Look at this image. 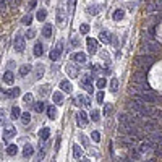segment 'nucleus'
Returning <instances> with one entry per match:
<instances>
[{
  "label": "nucleus",
  "mask_w": 162,
  "mask_h": 162,
  "mask_svg": "<svg viewBox=\"0 0 162 162\" xmlns=\"http://www.w3.org/2000/svg\"><path fill=\"white\" fill-rule=\"evenodd\" d=\"M44 72H46V66L42 65V63H37L36 65V70H34V76H36V80L44 76Z\"/></svg>",
  "instance_id": "dca6fc26"
},
{
  "label": "nucleus",
  "mask_w": 162,
  "mask_h": 162,
  "mask_svg": "<svg viewBox=\"0 0 162 162\" xmlns=\"http://www.w3.org/2000/svg\"><path fill=\"white\" fill-rule=\"evenodd\" d=\"M141 99H143V102H146V104H156V102L159 101V96H157V93L149 89V91L141 94Z\"/></svg>",
  "instance_id": "7ed1b4c3"
},
{
  "label": "nucleus",
  "mask_w": 162,
  "mask_h": 162,
  "mask_svg": "<svg viewBox=\"0 0 162 162\" xmlns=\"http://www.w3.org/2000/svg\"><path fill=\"white\" fill-rule=\"evenodd\" d=\"M105 84H107V81H105L104 80V78H99V80H97V83H96V86H97V88H105Z\"/></svg>",
  "instance_id": "c03bdc74"
},
{
  "label": "nucleus",
  "mask_w": 162,
  "mask_h": 162,
  "mask_svg": "<svg viewBox=\"0 0 162 162\" xmlns=\"http://www.w3.org/2000/svg\"><path fill=\"white\" fill-rule=\"evenodd\" d=\"M81 86L88 91V93H94V88H93V84H91V76L83 78V80H81Z\"/></svg>",
  "instance_id": "9d476101"
},
{
  "label": "nucleus",
  "mask_w": 162,
  "mask_h": 162,
  "mask_svg": "<svg viewBox=\"0 0 162 162\" xmlns=\"http://www.w3.org/2000/svg\"><path fill=\"white\" fill-rule=\"evenodd\" d=\"M78 162H89V159H86V157H83V159H80Z\"/></svg>",
  "instance_id": "e2e57ef3"
},
{
  "label": "nucleus",
  "mask_w": 162,
  "mask_h": 162,
  "mask_svg": "<svg viewBox=\"0 0 162 162\" xmlns=\"http://www.w3.org/2000/svg\"><path fill=\"white\" fill-rule=\"evenodd\" d=\"M80 33H81V34H88V33H89V25L83 23V25L80 26Z\"/></svg>",
  "instance_id": "a19ab883"
},
{
  "label": "nucleus",
  "mask_w": 162,
  "mask_h": 162,
  "mask_svg": "<svg viewBox=\"0 0 162 162\" xmlns=\"http://www.w3.org/2000/svg\"><path fill=\"white\" fill-rule=\"evenodd\" d=\"M112 110H113V105H112V104H105V105H104V110H102V112H104V115H105V117H109V115H112Z\"/></svg>",
  "instance_id": "f704fd0d"
},
{
  "label": "nucleus",
  "mask_w": 162,
  "mask_h": 162,
  "mask_svg": "<svg viewBox=\"0 0 162 162\" xmlns=\"http://www.w3.org/2000/svg\"><path fill=\"white\" fill-rule=\"evenodd\" d=\"M123 16H125V11L123 10H115V11H113V19H115V21L123 19Z\"/></svg>",
  "instance_id": "473e14b6"
},
{
  "label": "nucleus",
  "mask_w": 162,
  "mask_h": 162,
  "mask_svg": "<svg viewBox=\"0 0 162 162\" xmlns=\"http://www.w3.org/2000/svg\"><path fill=\"white\" fill-rule=\"evenodd\" d=\"M60 88H62L63 93H68V94H72V91H73V86H72V83H70L68 80L60 81Z\"/></svg>",
  "instance_id": "2eb2a0df"
},
{
  "label": "nucleus",
  "mask_w": 162,
  "mask_h": 162,
  "mask_svg": "<svg viewBox=\"0 0 162 162\" xmlns=\"http://www.w3.org/2000/svg\"><path fill=\"white\" fill-rule=\"evenodd\" d=\"M42 54H44V46H42V42H36V46H34V57H41Z\"/></svg>",
  "instance_id": "412c9836"
},
{
  "label": "nucleus",
  "mask_w": 162,
  "mask_h": 162,
  "mask_svg": "<svg viewBox=\"0 0 162 162\" xmlns=\"http://www.w3.org/2000/svg\"><path fill=\"white\" fill-rule=\"evenodd\" d=\"M148 162H156V159H149Z\"/></svg>",
  "instance_id": "0e129e2a"
},
{
  "label": "nucleus",
  "mask_w": 162,
  "mask_h": 162,
  "mask_svg": "<svg viewBox=\"0 0 162 162\" xmlns=\"http://www.w3.org/2000/svg\"><path fill=\"white\" fill-rule=\"evenodd\" d=\"M7 0H0V10H2V13H5L7 11Z\"/></svg>",
  "instance_id": "09e8293b"
},
{
  "label": "nucleus",
  "mask_w": 162,
  "mask_h": 162,
  "mask_svg": "<svg viewBox=\"0 0 162 162\" xmlns=\"http://www.w3.org/2000/svg\"><path fill=\"white\" fill-rule=\"evenodd\" d=\"M78 123H80V126L88 125V113H86L84 110H80V112H78Z\"/></svg>",
  "instance_id": "f8f14e48"
},
{
  "label": "nucleus",
  "mask_w": 162,
  "mask_h": 162,
  "mask_svg": "<svg viewBox=\"0 0 162 162\" xmlns=\"http://www.w3.org/2000/svg\"><path fill=\"white\" fill-rule=\"evenodd\" d=\"M29 72H31V65H21V66H19V72H18V75H19L21 78H25Z\"/></svg>",
  "instance_id": "b1692460"
},
{
  "label": "nucleus",
  "mask_w": 162,
  "mask_h": 162,
  "mask_svg": "<svg viewBox=\"0 0 162 162\" xmlns=\"http://www.w3.org/2000/svg\"><path fill=\"white\" fill-rule=\"evenodd\" d=\"M33 154H34L33 146H31V144H26V146H25V149H23V156H25V157H31Z\"/></svg>",
  "instance_id": "bb28decb"
},
{
  "label": "nucleus",
  "mask_w": 162,
  "mask_h": 162,
  "mask_svg": "<svg viewBox=\"0 0 162 162\" xmlns=\"http://www.w3.org/2000/svg\"><path fill=\"white\" fill-rule=\"evenodd\" d=\"M7 3H10V5H16V0H7Z\"/></svg>",
  "instance_id": "13d9d810"
},
{
  "label": "nucleus",
  "mask_w": 162,
  "mask_h": 162,
  "mask_svg": "<svg viewBox=\"0 0 162 162\" xmlns=\"http://www.w3.org/2000/svg\"><path fill=\"white\" fill-rule=\"evenodd\" d=\"M144 41H146V46L143 47V50L146 52V55L148 54H157L161 50V44L157 41H154V39H151V37H144L143 42Z\"/></svg>",
  "instance_id": "f03ea898"
},
{
  "label": "nucleus",
  "mask_w": 162,
  "mask_h": 162,
  "mask_svg": "<svg viewBox=\"0 0 162 162\" xmlns=\"http://www.w3.org/2000/svg\"><path fill=\"white\" fill-rule=\"evenodd\" d=\"M49 93H50V86L49 84H42V86H39V88H37V94L41 97H46Z\"/></svg>",
  "instance_id": "a211bd4d"
},
{
  "label": "nucleus",
  "mask_w": 162,
  "mask_h": 162,
  "mask_svg": "<svg viewBox=\"0 0 162 162\" xmlns=\"http://www.w3.org/2000/svg\"><path fill=\"white\" fill-rule=\"evenodd\" d=\"M44 109H46V104H44V101H39L37 104H36V110H37V112H42Z\"/></svg>",
  "instance_id": "49530a36"
},
{
  "label": "nucleus",
  "mask_w": 162,
  "mask_h": 162,
  "mask_svg": "<svg viewBox=\"0 0 162 162\" xmlns=\"http://www.w3.org/2000/svg\"><path fill=\"white\" fill-rule=\"evenodd\" d=\"M3 81H5L7 84H13V81H15V75L11 73V72H5V73H3Z\"/></svg>",
  "instance_id": "4be33fe9"
},
{
  "label": "nucleus",
  "mask_w": 162,
  "mask_h": 162,
  "mask_svg": "<svg viewBox=\"0 0 162 162\" xmlns=\"http://www.w3.org/2000/svg\"><path fill=\"white\" fill-rule=\"evenodd\" d=\"M13 47H15V50H16L18 54H23V52H25V36H23L21 33H18L16 36H15Z\"/></svg>",
  "instance_id": "20e7f679"
},
{
  "label": "nucleus",
  "mask_w": 162,
  "mask_h": 162,
  "mask_svg": "<svg viewBox=\"0 0 162 162\" xmlns=\"http://www.w3.org/2000/svg\"><path fill=\"white\" fill-rule=\"evenodd\" d=\"M15 135H16V128L13 125H5V128H3V140H10Z\"/></svg>",
  "instance_id": "0eeeda50"
},
{
  "label": "nucleus",
  "mask_w": 162,
  "mask_h": 162,
  "mask_svg": "<svg viewBox=\"0 0 162 162\" xmlns=\"http://www.w3.org/2000/svg\"><path fill=\"white\" fill-rule=\"evenodd\" d=\"M161 18H162L161 15H157V16H154V18H152V23H154V25H157V23L161 21Z\"/></svg>",
  "instance_id": "4d7b16f0"
},
{
  "label": "nucleus",
  "mask_w": 162,
  "mask_h": 162,
  "mask_svg": "<svg viewBox=\"0 0 162 162\" xmlns=\"http://www.w3.org/2000/svg\"><path fill=\"white\" fill-rule=\"evenodd\" d=\"M130 152H131V157H133L135 161H140V157H141V154H140V149H135V148H133Z\"/></svg>",
  "instance_id": "ea45409f"
},
{
  "label": "nucleus",
  "mask_w": 162,
  "mask_h": 162,
  "mask_svg": "<svg viewBox=\"0 0 162 162\" xmlns=\"http://www.w3.org/2000/svg\"><path fill=\"white\" fill-rule=\"evenodd\" d=\"M23 101L26 102V104H33V94H25V96H23Z\"/></svg>",
  "instance_id": "79ce46f5"
},
{
  "label": "nucleus",
  "mask_w": 162,
  "mask_h": 162,
  "mask_svg": "<svg viewBox=\"0 0 162 162\" xmlns=\"http://www.w3.org/2000/svg\"><path fill=\"white\" fill-rule=\"evenodd\" d=\"M99 39L104 42V44H110V42H112V34H110L109 31H101Z\"/></svg>",
  "instance_id": "ddd939ff"
},
{
  "label": "nucleus",
  "mask_w": 162,
  "mask_h": 162,
  "mask_svg": "<svg viewBox=\"0 0 162 162\" xmlns=\"http://www.w3.org/2000/svg\"><path fill=\"white\" fill-rule=\"evenodd\" d=\"M58 146H60V138H57V144H55V151H58Z\"/></svg>",
  "instance_id": "bf43d9fd"
},
{
  "label": "nucleus",
  "mask_w": 162,
  "mask_h": 162,
  "mask_svg": "<svg viewBox=\"0 0 162 162\" xmlns=\"http://www.w3.org/2000/svg\"><path fill=\"white\" fill-rule=\"evenodd\" d=\"M96 99H97V102H102V101H104V93H102V91H99V93L96 94Z\"/></svg>",
  "instance_id": "3c124183"
},
{
  "label": "nucleus",
  "mask_w": 162,
  "mask_h": 162,
  "mask_svg": "<svg viewBox=\"0 0 162 162\" xmlns=\"http://www.w3.org/2000/svg\"><path fill=\"white\" fill-rule=\"evenodd\" d=\"M75 3H76V0H70V5H68V11H72L75 8Z\"/></svg>",
  "instance_id": "6e6d98bb"
},
{
  "label": "nucleus",
  "mask_w": 162,
  "mask_h": 162,
  "mask_svg": "<svg viewBox=\"0 0 162 162\" xmlns=\"http://www.w3.org/2000/svg\"><path fill=\"white\" fill-rule=\"evenodd\" d=\"M152 63H154V57H151V55H138L135 58V65L141 72H146Z\"/></svg>",
  "instance_id": "f257e3e1"
},
{
  "label": "nucleus",
  "mask_w": 162,
  "mask_h": 162,
  "mask_svg": "<svg viewBox=\"0 0 162 162\" xmlns=\"http://www.w3.org/2000/svg\"><path fill=\"white\" fill-rule=\"evenodd\" d=\"M16 152H18V146L16 144H8L7 146V154H8V156H15Z\"/></svg>",
  "instance_id": "cd10ccee"
},
{
  "label": "nucleus",
  "mask_w": 162,
  "mask_h": 162,
  "mask_svg": "<svg viewBox=\"0 0 162 162\" xmlns=\"http://www.w3.org/2000/svg\"><path fill=\"white\" fill-rule=\"evenodd\" d=\"M88 13L89 15H97V13H99V7H97V5H89L88 7Z\"/></svg>",
  "instance_id": "58836bf2"
},
{
  "label": "nucleus",
  "mask_w": 162,
  "mask_h": 162,
  "mask_svg": "<svg viewBox=\"0 0 162 162\" xmlns=\"http://www.w3.org/2000/svg\"><path fill=\"white\" fill-rule=\"evenodd\" d=\"M57 109L54 107V105H50V107H47V115H49V118L50 120H55V118H57Z\"/></svg>",
  "instance_id": "393cba45"
},
{
  "label": "nucleus",
  "mask_w": 162,
  "mask_h": 162,
  "mask_svg": "<svg viewBox=\"0 0 162 162\" xmlns=\"http://www.w3.org/2000/svg\"><path fill=\"white\" fill-rule=\"evenodd\" d=\"M19 118H21V122H23L25 125H28V123L31 122V113H29V112H23Z\"/></svg>",
  "instance_id": "72a5a7b5"
},
{
  "label": "nucleus",
  "mask_w": 162,
  "mask_h": 162,
  "mask_svg": "<svg viewBox=\"0 0 162 162\" xmlns=\"http://www.w3.org/2000/svg\"><path fill=\"white\" fill-rule=\"evenodd\" d=\"M55 49L60 50V52H63V41H58V42H57V46H55Z\"/></svg>",
  "instance_id": "603ef678"
},
{
  "label": "nucleus",
  "mask_w": 162,
  "mask_h": 162,
  "mask_svg": "<svg viewBox=\"0 0 162 162\" xmlns=\"http://www.w3.org/2000/svg\"><path fill=\"white\" fill-rule=\"evenodd\" d=\"M19 93H21V91H19V88H11V91H10V93H7L5 96H7V97H10V96H11V97H18Z\"/></svg>",
  "instance_id": "c9c22d12"
},
{
  "label": "nucleus",
  "mask_w": 162,
  "mask_h": 162,
  "mask_svg": "<svg viewBox=\"0 0 162 162\" xmlns=\"http://www.w3.org/2000/svg\"><path fill=\"white\" fill-rule=\"evenodd\" d=\"M50 136V130L47 128V126H44V128L39 131V138H41V143H47V140H49Z\"/></svg>",
  "instance_id": "4468645a"
},
{
  "label": "nucleus",
  "mask_w": 162,
  "mask_h": 162,
  "mask_svg": "<svg viewBox=\"0 0 162 162\" xmlns=\"http://www.w3.org/2000/svg\"><path fill=\"white\" fill-rule=\"evenodd\" d=\"M72 42H73V46H78V39H76V37H73Z\"/></svg>",
  "instance_id": "680f3d73"
},
{
  "label": "nucleus",
  "mask_w": 162,
  "mask_h": 162,
  "mask_svg": "<svg viewBox=\"0 0 162 162\" xmlns=\"http://www.w3.org/2000/svg\"><path fill=\"white\" fill-rule=\"evenodd\" d=\"M52 99L57 105H62L63 104V94L60 93V91H55V93L52 94Z\"/></svg>",
  "instance_id": "aec40b11"
},
{
  "label": "nucleus",
  "mask_w": 162,
  "mask_h": 162,
  "mask_svg": "<svg viewBox=\"0 0 162 162\" xmlns=\"http://www.w3.org/2000/svg\"><path fill=\"white\" fill-rule=\"evenodd\" d=\"M117 89H118V80L117 78H112V81H110V91L117 93Z\"/></svg>",
  "instance_id": "e433bc0d"
},
{
  "label": "nucleus",
  "mask_w": 162,
  "mask_h": 162,
  "mask_svg": "<svg viewBox=\"0 0 162 162\" xmlns=\"http://www.w3.org/2000/svg\"><path fill=\"white\" fill-rule=\"evenodd\" d=\"M34 34H36V33H34V29H28L25 36H26L28 39H33V37H34Z\"/></svg>",
  "instance_id": "8fccbe9b"
},
{
  "label": "nucleus",
  "mask_w": 162,
  "mask_h": 162,
  "mask_svg": "<svg viewBox=\"0 0 162 162\" xmlns=\"http://www.w3.org/2000/svg\"><path fill=\"white\" fill-rule=\"evenodd\" d=\"M91 138H93L96 143H99V141H101V133L99 131H93V133H91Z\"/></svg>",
  "instance_id": "37998d69"
},
{
  "label": "nucleus",
  "mask_w": 162,
  "mask_h": 162,
  "mask_svg": "<svg viewBox=\"0 0 162 162\" xmlns=\"http://www.w3.org/2000/svg\"><path fill=\"white\" fill-rule=\"evenodd\" d=\"M36 18L39 19V21H44V19L47 18V10L46 8H41L37 11V15H36Z\"/></svg>",
  "instance_id": "2f4dec72"
},
{
  "label": "nucleus",
  "mask_w": 162,
  "mask_h": 162,
  "mask_svg": "<svg viewBox=\"0 0 162 162\" xmlns=\"http://www.w3.org/2000/svg\"><path fill=\"white\" fill-rule=\"evenodd\" d=\"M73 156L76 157L78 161H80V159H83V149H81L78 144H75V146H73Z\"/></svg>",
  "instance_id": "a878e982"
},
{
  "label": "nucleus",
  "mask_w": 162,
  "mask_h": 162,
  "mask_svg": "<svg viewBox=\"0 0 162 162\" xmlns=\"http://www.w3.org/2000/svg\"><path fill=\"white\" fill-rule=\"evenodd\" d=\"M65 70H66L70 78H78V75H80V70H78V66L75 65V63H68V65L65 66Z\"/></svg>",
  "instance_id": "6e6552de"
},
{
  "label": "nucleus",
  "mask_w": 162,
  "mask_h": 162,
  "mask_svg": "<svg viewBox=\"0 0 162 162\" xmlns=\"http://www.w3.org/2000/svg\"><path fill=\"white\" fill-rule=\"evenodd\" d=\"M31 21H33V15L31 13H28V15H25V16L21 18V25H25V26H29Z\"/></svg>",
  "instance_id": "c756f323"
},
{
  "label": "nucleus",
  "mask_w": 162,
  "mask_h": 162,
  "mask_svg": "<svg viewBox=\"0 0 162 162\" xmlns=\"http://www.w3.org/2000/svg\"><path fill=\"white\" fill-rule=\"evenodd\" d=\"M80 140H81V144H83V146H86V148H88V146H89V141H88V136H84V135H81V136H80Z\"/></svg>",
  "instance_id": "de8ad7c7"
},
{
  "label": "nucleus",
  "mask_w": 162,
  "mask_h": 162,
  "mask_svg": "<svg viewBox=\"0 0 162 162\" xmlns=\"http://www.w3.org/2000/svg\"><path fill=\"white\" fill-rule=\"evenodd\" d=\"M65 18H66V10L63 8V7H60V8L57 10V23L58 25H63V23H65Z\"/></svg>",
  "instance_id": "9b49d317"
},
{
  "label": "nucleus",
  "mask_w": 162,
  "mask_h": 162,
  "mask_svg": "<svg viewBox=\"0 0 162 162\" xmlns=\"http://www.w3.org/2000/svg\"><path fill=\"white\" fill-rule=\"evenodd\" d=\"M157 7H159V11H162V0H159V2H157Z\"/></svg>",
  "instance_id": "052dcab7"
},
{
  "label": "nucleus",
  "mask_w": 162,
  "mask_h": 162,
  "mask_svg": "<svg viewBox=\"0 0 162 162\" xmlns=\"http://www.w3.org/2000/svg\"><path fill=\"white\" fill-rule=\"evenodd\" d=\"M72 60H75L76 63H86V54L83 52H76L72 55Z\"/></svg>",
  "instance_id": "f3484780"
},
{
  "label": "nucleus",
  "mask_w": 162,
  "mask_h": 162,
  "mask_svg": "<svg viewBox=\"0 0 162 162\" xmlns=\"http://www.w3.org/2000/svg\"><path fill=\"white\" fill-rule=\"evenodd\" d=\"M101 57L104 58V60H107V62H110V55H109L107 52H101Z\"/></svg>",
  "instance_id": "5fc2aeb1"
},
{
  "label": "nucleus",
  "mask_w": 162,
  "mask_h": 162,
  "mask_svg": "<svg viewBox=\"0 0 162 162\" xmlns=\"http://www.w3.org/2000/svg\"><path fill=\"white\" fill-rule=\"evenodd\" d=\"M133 83H135V84H140V86H144V88L149 89V84H148V81H146V73L141 72V70L133 75Z\"/></svg>",
  "instance_id": "39448f33"
},
{
  "label": "nucleus",
  "mask_w": 162,
  "mask_h": 162,
  "mask_svg": "<svg viewBox=\"0 0 162 162\" xmlns=\"http://www.w3.org/2000/svg\"><path fill=\"white\" fill-rule=\"evenodd\" d=\"M42 36L44 37H52V25L50 23H46L44 25V28H42Z\"/></svg>",
  "instance_id": "6ab92c4d"
},
{
  "label": "nucleus",
  "mask_w": 162,
  "mask_h": 162,
  "mask_svg": "<svg viewBox=\"0 0 162 162\" xmlns=\"http://www.w3.org/2000/svg\"><path fill=\"white\" fill-rule=\"evenodd\" d=\"M21 109L18 107V105H13V107H11V117L13 118H18V117H21Z\"/></svg>",
  "instance_id": "7c9ffc66"
},
{
  "label": "nucleus",
  "mask_w": 162,
  "mask_h": 162,
  "mask_svg": "<svg viewBox=\"0 0 162 162\" xmlns=\"http://www.w3.org/2000/svg\"><path fill=\"white\" fill-rule=\"evenodd\" d=\"M36 3H37V0H29V7H28V8H29V10L36 8Z\"/></svg>",
  "instance_id": "864d4df0"
},
{
  "label": "nucleus",
  "mask_w": 162,
  "mask_h": 162,
  "mask_svg": "<svg viewBox=\"0 0 162 162\" xmlns=\"http://www.w3.org/2000/svg\"><path fill=\"white\" fill-rule=\"evenodd\" d=\"M152 149H156L154 148V144H152V141H143V143H140V152H151Z\"/></svg>",
  "instance_id": "1a4fd4ad"
},
{
  "label": "nucleus",
  "mask_w": 162,
  "mask_h": 162,
  "mask_svg": "<svg viewBox=\"0 0 162 162\" xmlns=\"http://www.w3.org/2000/svg\"><path fill=\"white\" fill-rule=\"evenodd\" d=\"M86 44H88V50H89L91 54H97V52H99V42H97L96 39H93V37H88Z\"/></svg>",
  "instance_id": "423d86ee"
},
{
  "label": "nucleus",
  "mask_w": 162,
  "mask_h": 162,
  "mask_svg": "<svg viewBox=\"0 0 162 162\" xmlns=\"http://www.w3.org/2000/svg\"><path fill=\"white\" fill-rule=\"evenodd\" d=\"M60 50H57V49H54L52 50V52H50V55H49V57H50V60H52V62H55V60H57V58L58 57H60Z\"/></svg>",
  "instance_id": "4c0bfd02"
},
{
  "label": "nucleus",
  "mask_w": 162,
  "mask_h": 162,
  "mask_svg": "<svg viewBox=\"0 0 162 162\" xmlns=\"http://www.w3.org/2000/svg\"><path fill=\"white\" fill-rule=\"evenodd\" d=\"M144 130H146L148 133H154V131H156V123H154L152 120L144 122Z\"/></svg>",
  "instance_id": "5701e85b"
},
{
  "label": "nucleus",
  "mask_w": 162,
  "mask_h": 162,
  "mask_svg": "<svg viewBox=\"0 0 162 162\" xmlns=\"http://www.w3.org/2000/svg\"><path fill=\"white\" fill-rule=\"evenodd\" d=\"M148 13H154V11H159V7H157V2H149L148 8H146Z\"/></svg>",
  "instance_id": "c85d7f7f"
},
{
  "label": "nucleus",
  "mask_w": 162,
  "mask_h": 162,
  "mask_svg": "<svg viewBox=\"0 0 162 162\" xmlns=\"http://www.w3.org/2000/svg\"><path fill=\"white\" fill-rule=\"evenodd\" d=\"M91 120L99 122V112H97V110H93V112H91Z\"/></svg>",
  "instance_id": "a18cd8bd"
}]
</instances>
